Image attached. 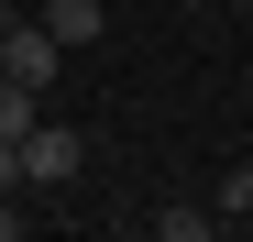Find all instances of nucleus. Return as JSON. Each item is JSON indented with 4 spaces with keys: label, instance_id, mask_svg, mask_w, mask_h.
I'll return each instance as SVG.
<instances>
[{
    "label": "nucleus",
    "instance_id": "3",
    "mask_svg": "<svg viewBox=\"0 0 253 242\" xmlns=\"http://www.w3.org/2000/svg\"><path fill=\"white\" fill-rule=\"evenodd\" d=\"M33 22H44L55 44L77 55V44H99V33H110V0H44V11H33Z\"/></svg>",
    "mask_w": 253,
    "mask_h": 242
},
{
    "label": "nucleus",
    "instance_id": "7",
    "mask_svg": "<svg viewBox=\"0 0 253 242\" xmlns=\"http://www.w3.org/2000/svg\"><path fill=\"white\" fill-rule=\"evenodd\" d=\"M0 187L22 198V143H11V132H0Z\"/></svg>",
    "mask_w": 253,
    "mask_h": 242
},
{
    "label": "nucleus",
    "instance_id": "1",
    "mask_svg": "<svg viewBox=\"0 0 253 242\" xmlns=\"http://www.w3.org/2000/svg\"><path fill=\"white\" fill-rule=\"evenodd\" d=\"M55 66H66V44H55L44 22H22V11H0V77H22V88L44 99V88H55Z\"/></svg>",
    "mask_w": 253,
    "mask_h": 242
},
{
    "label": "nucleus",
    "instance_id": "2",
    "mask_svg": "<svg viewBox=\"0 0 253 242\" xmlns=\"http://www.w3.org/2000/svg\"><path fill=\"white\" fill-rule=\"evenodd\" d=\"M77 165H88V143H77L66 121L33 110V132H22V187H77Z\"/></svg>",
    "mask_w": 253,
    "mask_h": 242
},
{
    "label": "nucleus",
    "instance_id": "11",
    "mask_svg": "<svg viewBox=\"0 0 253 242\" xmlns=\"http://www.w3.org/2000/svg\"><path fill=\"white\" fill-rule=\"evenodd\" d=\"M242 22H253V11H242Z\"/></svg>",
    "mask_w": 253,
    "mask_h": 242
},
{
    "label": "nucleus",
    "instance_id": "4",
    "mask_svg": "<svg viewBox=\"0 0 253 242\" xmlns=\"http://www.w3.org/2000/svg\"><path fill=\"white\" fill-rule=\"evenodd\" d=\"M220 231V209H198V198H176V209H154V242H209Z\"/></svg>",
    "mask_w": 253,
    "mask_h": 242
},
{
    "label": "nucleus",
    "instance_id": "9",
    "mask_svg": "<svg viewBox=\"0 0 253 242\" xmlns=\"http://www.w3.org/2000/svg\"><path fill=\"white\" fill-rule=\"evenodd\" d=\"M176 11H209V0H176Z\"/></svg>",
    "mask_w": 253,
    "mask_h": 242
},
{
    "label": "nucleus",
    "instance_id": "10",
    "mask_svg": "<svg viewBox=\"0 0 253 242\" xmlns=\"http://www.w3.org/2000/svg\"><path fill=\"white\" fill-rule=\"evenodd\" d=\"M231 11H253V0H231Z\"/></svg>",
    "mask_w": 253,
    "mask_h": 242
},
{
    "label": "nucleus",
    "instance_id": "5",
    "mask_svg": "<svg viewBox=\"0 0 253 242\" xmlns=\"http://www.w3.org/2000/svg\"><path fill=\"white\" fill-rule=\"evenodd\" d=\"M209 209H220V220H253V165H231L220 187H209Z\"/></svg>",
    "mask_w": 253,
    "mask_h": 242
},
{
    "label": "nucleus",
    "instance_id": "8",
    "mask_svg": "<svg viewBox=\"0 0 253 242\" xmlns=\"http://www.w3.org/2000/svg\"><path fill=\"white\" fill-rule=\"evenodd\" d=\"M0 242H22V209H11V187H0Z\"/></svg>",
    "mask_w": 253,
    "mask_h": 242
},
{
    "label": "nucleus",
    "instance_id": "6",
    "mask_svg": "<svg viewBox=\"0 0 253 242\" xmlns=\"http://www.w3.org/2000/svg\"><path fill=\"white\" fill-rule=\"evenodd\" d=\"M0 132H11V143L33 132V88H22V77H0Z\"/></svg>",
    "mask_w": 253,
    "mask_h": 242
}]
</instances>
